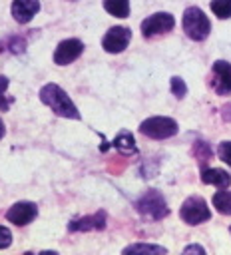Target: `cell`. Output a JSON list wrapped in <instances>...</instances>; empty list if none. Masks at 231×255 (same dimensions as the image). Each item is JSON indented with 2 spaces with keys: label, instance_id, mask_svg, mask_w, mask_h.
Returning a JSON list of instances; mask_svg holds the SVG:
<instances>
[{
  "label": "cell",
  "instance_id": "cell-8",
  "mask_svg": "<svg viewBox=\"0 0 231 255\" xmlns=\"http://www.w3.org/2000/svg\"><path fill=\"white\" fill-rule=\"evenodd\" d=\"M129 40H131V30L127 26H114L102 38V48L110 54H119L129 46Z\"/></svg>",
  "mask_w": 231,
  "mask_h": 255
},
{
  "label": "cell",
  "instance_id": "cell-23",
  "mask_svg": "<svg viewBox=\"0 0 231 255\" xmlns=\"http://www.w3.org/2000/svg\"><path fill=\"white\" fill-rule=\"evenodd\" d=\"M183 253H201V255H203L205 249H203L201 245H187V247L183 249Z\"/></svg>",
  "mask_w": 231,
  "mask_h": 255
},
{
  "label": "cell",
  "instance_id": "cell-1",
  "mask_svg": "<svg viewBox=\"0 0 231 255\" xmlns=\"http://www.w3.org/2000/svg\"><path fill=\"white\" fill-rule=\"evenodd\" d=\"M38 96H40L42 104H46L56 116L70 118V120H80V112H78L76 104L72 102V98L58 84H46V86H42Z\"/></svg>",
  "mask_w": 231,
  "mask_h": 255
},
{
  "label": "cell",
  "instance_id": "cell-6",
  "mask_svg": "<svg viewBox=\"0 0 231 255\" xmlns=\"http://www.w3.org/2000/svg\"><path fill=\"white\" fill-rule=\"evenodd\" d=\"M209 86L217 96H229L231 94V64L225 60H217L211 66Z\"/></svg>",
  "mask_w": 231,
  "mask_h": 255
},
{
  "label": "cell",
  "instance_id": "cell-24",
  "mask_svg": "<svg viewBox=\"0 0 231 255\" xmlns=\"http://www.w3.org/2000/svg\"><path fill=\"white\" fill-rule=\"evenodd\" d=\"M6 88H8V78L6 76H0V96L6 92Z\"/></svg>",
  "mask_w": 231,
  "mask_h": 255
},
{
  "label": "cell",
  "instance_id": "cell-4",
  "mask_svg": "<svg viewBox=\"0 0 231 255\" xmlns=\"http://www.w3.org/2000/svg\"><path fill=\"white\" fill-rule=\"evenodd\" d=\"M177 131H179L177 122L165 116H153L139 124V133L151 139H167V137H173Z\"/></svg>",
  "mask_w": 231,
  "mask_h": 255
},
{
  "label": "cell",
  "instance_id": "cell-12",
  "mask_svg": "<svg viewBox=\"0 0 231 255\" xmlns=\"http://www.w3.org/2000/svg\"><path fill=\"white\" fill-rule=\"evenodd\" d=\"M12 16L20 24H28L40 10V0H12Z\"/></svg>",
  "mask_w": 231,
  "mask_h": 255
},
{
  "label": "cell",
  "instance_id": "cell-13",
  "mask_svg": "<svg viewBox=\"0 0 231 255\" xmlns=\"http://www.w3.org/2000/svg\"><path fill=\"white\" fill-rule=\"evenodd\" d=\"M201 181L205 185H215L219 189H225L231 185V175L221 167H201Z\"/></svg>",
  "mask_w": 231,
  "mask_h": 255
},
{
  "label": "cell",
  "instance_id": "cell-21",
  "mask_svg": "<svg viewBox=\"0 0 231 255\" xmlns=\"http://www.w3.org/2000/svg\"><path fill=\"white\" fill-rule=\"evenodd\" d=\"M217 155H219V159L223 161V163H227V165H231V141H221L219 145H217Z\"/></svg>",
  "mask_w": 231,
  "mask_h": 255
},
{
  "label": "cell",
  "instance_id": "cell-18",
  "mask_svg": "<svg viewBox=\"0 0 231 255\" xmlns=\"http://www.w3.org/2000/svg\"><path fill=\"white\" fill-rule=\"evenodd\" d=\"M191 151H193V155H195V159L199 161L201 167H205L207 161L213 157V149H211L205 141H201V139H197V141L193 143V149H191Z\"/></svg>",
  "mask_w": 231,
  "mask_h": 255
},
{
  "label": "cell",
  "instance_id": "cell-2",
  "mask_svg": "<svg viewBox=\"0 0 231 255\" xmlns=\"http://www.w3.org/2000/svg\"><path fill=\"white\" fill-rule=\"evenodd\" d=\"M181 26H183V32L187 34V38L195 40V42H203L209 32H211V22L209 18L205 16V12L197 6H189L185 12H183V18H181Z\"/></svg>",
  "mask_w": 231,
  "mask_h": 255
},
{
  "label": "cell",
  "instance_id": "cell-11",
  "mask_svg": "<svg viewBox=\"0 0 231 255\" xmlns=\"http://www.w3.org/2000/svg\"><path fill=\"white\" fill-rule=\"evenodd\" d=\"M70 231H100L106 229V211H96L94 215H86L70 221Z\"/></svg>",
  "mask_w": 231,
  "mask_h": 255
},
{
  "label": "cell",
  "instance_id": "cell-16",
  "mask_svg": "<svg viewBox=\"0 0 231 255\" xmlns=\"http://www.w3.org/2000/svg\"><path fill=\"white\" fill-rule=\"evenodd\" d=\"M114 147L119 149V151H123V153H135V151H137L133 135H131L129 131H125V129L119 131V133L116 135V139H114Z\"/></svg>",
  "mask_w": 231,
  "mask_h": 255
},
{
  "label": "cell",
  "instance_id": "cell-5",
  "mask_svg": "<svg viewBox=\"0 0 231 255\" xmlns=\"http://www.w3.org/2000/svg\"><path fill=\"white\" fill-rule=\"evenodd\" d=\"M179 217L187 225H199L211 219V211L207 207V201L201 195H189L179 207Z\"/></svg>",
  "mask_w": 231,
  "mask_h": 255
},
{
  "label": "cell",
  "instance_id": "cell-26",
  "mask_svg": "<svg viewBox=\"0 0 231 255\" xmlns=\"http://www.w3.org/2000/svg\"><path fill=\"white\" fill-rule=\"evenodd\" d=\"M229 233H231V227H229Z\"/></svg>",
  "mask_w": 231,
  "mask_h": 255
},
{
  "label": "cell",
  "instance_id": "cell-25",
  "mask_svg": "<svg viewBox=\"0 0 231 255\" xmlns=\"http://www.w3.org/2000/svg\"><path fill=\"white\" fill-rule=\"evenodd\" d=\"M4 133H6V128H4V122L0 120V139L4 137Z\"/></svg>",
  "mask_w": 231,
  "mask_h": 255
},
{
  "label": "cell",
  "instance_id": "cell-17",
  "mask_svg": "<svg viewBox=\"0 0 231 255\" xmlns=\"http://www.w3.org/2000/svg\"><path fill=\"white\" fill-rule=\"evenodd\" d=\"M123 253L125 255L127 253H155V255H163V253H167V249L161 247V245H151V243H131V245H127L123 249Z\"/></svg>",
  "mask_w": 231,
  "mask_h": 255
},
{
  "label": "cell",
  "instance_id": "cell-19",
  "mask_svg": "<svg viewBox=\"0 0 231 255\" xmlns=\"http://www.w3.org/2000/svg\"><path fill=\"white\" fill-rule=\"evenodd\" d=\"M211 12L221 20L231 18V0H211Z\"/></svg>",
  "mask_w": 231,
  "mask_h": 255
},
{
  "label": "cell",
  "instance_id": "cell-20",
  "mask_svg": "<svg viewBox=\"0 0 231 255\" xmlns=\"http://www.w3.org/2000/svg\"><path fill=\"white\" fill-rule=\"evenodd\" d=\"M171 94H173L175 98H183V96L187 94V86H185V82H183L179 76H173V78H171Z\"/></svg>",
  "mask_w": 231,
  "mask_h": 255
},
{
  "label": "cell",
  "instance_id": "cell-22",
  "mask_svg": "<svg viewBox=\"0 0 231 255\" xmlns=\"http://www.w3.org/2000/svg\"><path fill=\"white\" fill-rule=\"evenodd\" d=\"M10 243H12V231L8 227L0 225V249L10 247Z\"/></svg>",
  "mask_w": 231,
  "mask_h": 255
},
{
  "label": "cell",
  "instance_id": "cell-15",
  "mask_svg": "<svg viewBox=\"0 0 231 255\" xmlns=\"http://www.w3.org/2000/svg\"><path fill=\"white\" fill-rule=\"evenodd\" d=\"M104 8L108 14L116 16V18L129 16V0H104Z\"/></svg>",
  "mask_w": 231,
  "mask_h": 255
},
{
  "label": "cell",
  "instance_id": "cell-14",
  "mask_svg": "<svg viewBox=\"0 0 231 255\" xmlns=\"http://www.w3.org/2000/svg\"><path fill=\"white\" fill-rule=\"evenodd\" d=\"M213 207L221 215H231V191L227 187L213 193Z\"/></svg>",
  "mask_w": 231,
  "mask_h": 255
},
{
  "label": "cell",
  "instance_id": "cell-10",
  "mask_svg": "<svg viewBox=\"0 0 231 255\" xmlns=\"http://www.w3.org/2000/svg\"><path fill=\"white\" fill-rule=\"evenodd\" d=\"M36 215H38V207L32 201H18L6 211V219L10 223L18 225V227H24V225L32 223L36 219Z\"/></svg>",
  "mask_w": 231,
  "mask_h": 255
},
{
  "label": "cell",
  "instance_id": "cell-3",
  "mask_svg": "<svg viewBox=\"0 0 231 255\" xmlns=\"http://www.w3.org/2000/svg\"><path fill=\"white\" fill-rule=\"evenodd\" d=\"M135 209H137L145 219H151V221H159V219L167 217V213H169L167 201H165V197H163L157 189H147V191L135 201Z\"/></svg>",
  "mask_w": 231,
  "mask_h": 255
},
{
  "label": "cell",
  "instance_id": "cell-7",
  "mask_svg": "<svg viewBox=\"0 0 231 255\" xmlns=\"http://www.w3.org/2000/svg\"><path fill=\"white\" fill-rule=\"evenodd\" d=\"M173 26H175V18L169 12H155L141 22V34L143 38H153L157 34L171 32Z\"/></svg>",
  "mask_w": 231,
  "mask_h": 255
},
{
  "label": "cell",
  "instance_id": "cell-9",
  "mask_svg": "<svg viewBox=\"0 0 231 255\" xmlns=\"http://www.w3.org/2000/svg\"><path fill=\"white\" fill-rule=\"evenodd\" d=\"M84 52V44L82 40L78 38H68V40H62L58 46H56V52H54V62L58 66H68L72 64L74 60H78Z\"/></svg>",
  "mask_w": 231,
  "mask_h": 255
}]
</instances>
